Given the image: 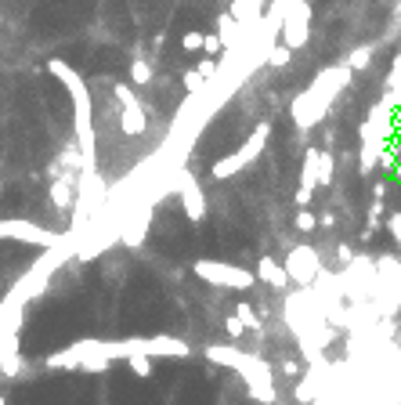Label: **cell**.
<instances>
[{"label":"cell","instance_id":"18","mask_svg":"<svg viewBox=\"0 0 401 405\" xmlns=\"http://www.w3.org/2000/svg\"><path fill=\"white\" fill-rule=\"evenodd\" d=\"M145 232H148V213L134 217V221L123 228V242H127V246H141L145 242Z\"/></svg>","mask_w":401,"mask_h":405},{"label":"cell","instance_id":"20","mask_svg":"<svg viewBox=\"0 0 401 405\" xmlns=\"http://www.w3.org/2000/svg\"><path fill=\"white\" fill-rule=\"evenodd\" d=\"M264 58H268V66H271V69H286V66H289V58H293V51H289L286 44H271V51H268Z\"/></svg>","mask_w":401,"mask_h":405},{"label":"cell","instance_id":"25","mask_svg":"<svg viewBox=\"0 0 401 405\" xmlns=\"http://www.w3.org/2000/svg\"><path fill=\"white\" fill-rule=\"evenodd\" d=\"M297 398H300V401H315V372L297 384Z\"/></svg>","mask_w":401,"mask_h":405},{"label":"cell","instance_id":"3","mask_svg":"<svg viewBox=\"0 0 401 405\" xmlns=\"http://www.w3.org/2000/svg\"><path fill=\"white\" fill-rule=\"evenodd\" d=\"M192 271L203 278V283L217 286V290H253L257 286V275L242 264H232V261H210V257H199L192 261Z\"/></svg>","mask_w":401,"mask_h":405},{"label":"cell","instance_id":"27","mask_svg":"<svg viewBox=\"0 0 401 405\" xmlns=\"http://www.w3.org/2000/svg\"><path fill=\"white\" fill-rule=\"evenodd\" d=\"M181 47L184 51H203V33H199V29H188V33L181 37Z\"/></svg>","mask_w":401,"mask_h":405},{"label":"cell","instance_id":"29","mask_svg":"<svg viewBox=\"0 0 401 405\" xmlns=\"http://www.w3.org/2000/svg\"><path fill=\"white\" fill-rule=\"evenodd\" d=\"M225 329H228V336H232V340H242V336H246V326L235 319V311H232V315L225 319Z\"/></svg>","mask_w":401,"mask_h":405},{"label":"cell","instance_id":"17","mask_svg":"<svg viewBox=\"0 0 401 405\" xmlns=\"http://www.w3.org/2000/svg\"><path fill=\"white\" fill-rule=\"evenodd\" d=\"M217 37H221V44H225V51H232L235 47V37H239V22L225 11V15H217Z\"/></svg>","mask_w":401,"mask_h":405},{"label":"cell","instance_id":"13","mask_svg":"<svg viewBox=\"0 0 401 405\" xmlns=\"http://www.w3.org/2000/svg\"><path fill=\"white\" fill-rule=\"evenodd\" d=\"M315 181H318V189H329V184L336 181V155L329 148H318V174H315Z\"/></svg>","mask_w":401,"mask_h":405},{"label":"cell","instance_id":"6","mask_svg":"<svg viewBox=\"0 0 401 405\" xmlns=\"http://www.w3.org/2000/svg\"><path fill=\"white\" fill-rule=\"evenodd\" d=\"M282 268H286V278H289V283H297L300 290H311L318 283V275H322L318 250H315V246H304V242L300 246H289Z\"/></svg>","mask_w":401,"mask_h":405},{"label":"cell","instance_id":"24","mask_svg":"<svg viewBox=\"0 0 401 405\" xmlns=\"http://www.w3.org/2000/svg\"><path fill=\"white\" fill-rule=\"evenodd\" d=\"M181 83H184V90H188V95H199V90L206 87V80H203L196 69H192V73H184V76H181Z\"/></svg>","mask_w":401,"mask_h":405},{"label":"cell","instance_id":"34","mask_svg":"<svg viewBox=\"0 0 401 405\" xmlns=\"http://www.w3.org/2000/svg\"><path fill=\"white\" fill-rule=\"evenodd\" d=\"M0 405H8V398H4V394H0Z\"/></svg>","mask_w":401,"mask_h":405},{"label":"cell","instance_id":"26","mask_svg":"<svg viewBox=\"0 0 401 405\" xmlns=\"http://www.w3.org/2000/svg\"><path fill=\"white\" fill-rule=\"evenodd\" d=\"M203 51H206V58H213V54H221V51H225L221 37H217V33H203Z\"/></svg>","mask_w":401,"mask_h":405},{"label":"cell","instance_id":"16","mask_svg":"<svg viewBox=\"0 0 401 405\" xmlns=\"http://www.w3.org/2000/svg\"><path fill=\"white\" fill-rule=\"evenodd\" d=\"M22 369H25L22 351H4V348H0V377L15 380V377H22Z\"/></svg>","mask_w":401,"mask_h":405},{"label":"cell","instance_id":"5","mask_svg":"<svg viewBox=\"0 0 401 405\" xmlns=\"http://www.w3.org/2000/svg\"><path fill=\"white\" fill-rule=\"evenodd\" d=\"M282 44L289 51H304L311 40V0H286L282 8Z\"/></svg>","mask_w":401,"mask_h":405},{"label":"cell","instance_id":"19","mask_svg":"<svg viewBox=\"0 0 401 405\" xmlns=\"http://www.w3.org/2000/svg\"><path fill=\"white\" fill-rule=\"evenodd\" d=\"M131 83L134 87H148L152 83V61L148 58H134L131 61Z\"/></svg>","mask_w":401,"mask_h":405},{"label":"cell","instance_id":"1","mask_svg":"<svg viewBox=\"0 0 401 405\" xmlns=\"http://www.w3.org/2000/svg\"><path fill=\"white\" fill-rule=\"evenodd\" d=\"M351 69L344 66H329V69H322L311 83H307L300 95L293 98V123L300 131H311L315 123H322L325 119V112H329V105L336 102V95H340V90L351 83Z\"/></svg>","mask_w":401,"mask_h":405},{"label":"cell","instance_id":"21","mask_svg":"<svg viewBox=\"0 0 401 405\" xmlns=\"http://www.w3.org/2000/svg\"><path fill=\"white\" fill-rule=\"evenodd\" d=\"M235 319H239L246 329H253V333H261V329H264V322L257 319V311H253L250 304H239V307H235Z\"/></svg>","mask_w":401,"mask_h":405},{"label":"cell","instance_id":"33","mask_svg":"<svg viewBox=\"0 0 401 405\" xmlns=\"http://www.w3.org/2000/svg\"><path fill=\"white\" fill-rule=\"evenodd\" d=\"M333 225H336V213H329V210L318 213V228H333Z\"/></svg>","mask_w":401,"mask_h":405},{"label":"cell","instance_id":"31","mask_svg":"<svg viewBox=\"0 0 401 405\" xmlns=\"http://www.w3.org/2000/svg\"><path fill=\"white\" fill-rule=\"evenodd\" d=\"M336 257H340V264H344V268H347V264H354V250H351L347 242H336Z\"/></svg>","mask_w":401,"mask_h":405},{"label":"cell","instance_id":"12","mask_svg":"<svg viewBox=\"0 0 401 405\" xmlns=\"http://www.w3.org/2000/svg\"><path fill=\"white\" fill-rule=\"evenodd\" d=\"M268 138H271V123L264 119V123H257V127H253V134H250V138H246V145L239 148V160H242L246 167H250V163L257 160V155L264 152V145H268Z\"/></svg>","mask_w":401,"mask_h":405},{"label":"cell","instance_id":"35","mask_svg":"<svg viewBox=\"0 0 401 405\" xmlns=\"http://www.w3.org/2000/svg\"><path fill=\"white\" fill-rule=\"evenodd\" d=\"M397 344H401V340H397Z\"/></svg>","mask_w":401,"mask_h":405},{"label":"cell","instance_id":"32","mask_svg":"<svg viewBox=\"0 0 401 405\" xmlns=\"http://www.w3.org/2000/svg\"><path fill=\"white\" fill-rule=\"evenodd\" d=\"M282 372L297 380V377H300V362H297V358H286V362H282Z\"/></svg>","mask_w":401,"mask_h":405},{"label":"cell","instance_id":"2","mask_svg":"<svg viewBox=\"0 0 401 405\" xmlns=\"http://www.w3.org/2000/svg\"><path fill=\"white\" fill-rule=\"evenodd\" d=\"M47 73L61 80V87L69 90L73 109H76V148L83 155V174L95 170V119H90V90L87 80L69 66L66 58H47Z\"/></svg>","mask_w":401,"mask_h":405},{"label":"cell","instance_id":"15","mask_svg":"<svg viewBox=\"0 0 401 405\" xmlns=\"http://www.w3.org/2000/svg\"><path fill=\"white\" fill-rule=\"evenodd\" d=\"M373 54H376V47H373V44H361V47H354V51L344 58V66H347L351 73H361V69L373 66Z\"/></svg>","mask_w":401,"mask_h":405},{"label":"cell","instance_id":"23","mask_svg":"<svg viewBox=\"0 0 401 405\" xmlns=\"http://www.w3.org/2000/svg\"><path fill=\"white\" fill-rule=\"evenodd\" d=\"M127 365H131L134 377H141V380H148V377H152V358H145V355H131V358H127Z\"/></svg>","mask_w":401,"mask_h":405},{"label":"cell","instance_id":"8","mask_svg":"<svg viewBox=\"0 0 401 405\" xmlns=\"http://www.w3.org/2000/svg\"><path fill=\"white\" fill-rule=\"evenodd\" d=\"M0 239H15V242H29V246H61V235L33 225V221H22V217H11V221H0Z\"/></svg>","mask_w":401,"mask_h":405},{"label":"cell","instance_id":"7","mask_svg":"<svg viewBox=\"0 0 401 405\" xmlns=\"http://www.w3.org/2000/svg\"><path fill=\"white\" fill-rule=\"evenodd\" d=\"M112 98L119 102V127H123V134H127V138H141L148 131V116H145V109H141V102L134 95V87L116 83L112 87Z\"/></svg>","mask_w":401,"mask_h":405},{"label":"cell","instance_id":"22","mask_svg":"<svg viewBox=\"0 0 401 405\" xmlns=\"http://www.w3.org/2000/svg\"><path fill=\"white\" fill-rule=\"evenodd\" d=\"M293 225H297V232H315V228H318V213H311L307 206H300V210L293 213Z\"/></svg>","mask_w":401,"mask_h":405},{"label":"cell","instance_id":"9","mask_svg":"<svg viewBox=\"0 0 401 405\" xmlns=\"http://www.w3.org/2000/svg\"><path fill=\"white\" fill-rule=\"evenodd\" d=\"M177 192H181V206H184V217H188L192 225H199L206 217V196L199 189V181L192 170H181L177 174Z\"/></svg>","mask_w":401,"mask_h":405},{"label":"cell","instance_id":"14","mask_svg":"<svg viewBox=\"0 0 401 405\" xmlns=\"http://www.w3.org/2000/svg\"><path fill=\"white\" fill-rule=\"evenodd\" d=\"M51 203L58 206V210H73V203H76V184H69V181H54L51 184Z\"/></svg>","mask_w":401,"mask_h":405},{"label":"cell","instance_id":"11","mask_svg":"<svg viewBox=\"0 0 401 405\" xmlns=\"http://www.w3.org/2000/svg\"><path fill=\"white\" fill-rule=\"evenodd\" d=\"M203 355H206V362L225 365V369H239L246 358H250V351H242V348H235V344H210Z\"/></svg>","mask_w":401,"mask_h":405},{"label":"cell","instance_id":"30","mask_svg":"<svg viewBox=\"0 0 401 405\" xmlns=\"http://www.w3.org/2000/svg\"><path fill=\"white\" fill-rule=\"evenodd\" d=\"M387 232H390V239L401 246V213H390V217H387Z\"/></svg>","mask_w":401,"mask_h":405},{"label":"cell","instance_id":"10","mask_svg":"<svg viewBox=\"0 0 401 405\" xmlns=\"http://www.w3.org/2000/svg\"><path fill=\"white\" fill-rule=\"evenodd\" d=\"M257 283H264V286H271V290H289V278H286V268H282V261L279 257H271V254H264L261 261H257Z\"/></svg>","mask_w":401,"mask_h":405},{"label":"cell","instance_id":"28","mask_svg":"<svg viewBox=\"0 0 401 405\" xmlns=\"http://www.w3.org/2000/svg\"><path fill=\"white\" fill-rule=\"evenodd\" d=\"M196 73H199V76L206 80V87H210V80L217 76V61H213V58H203L199 66H196Z\"/></svg>","mask_w":401,"mask_h":405},{"label":"cell","instance_id":"4","mask_svg":"<svg viewBox=\"0 0 401 405\" xmlns=\"http://www.w3.org/2000/svg\"><path fill=\"white\" fill-rule=\"evenodd\" d=\"M235 372L242 377V384H246V391H250L253 401H261V405H275V401H279V391H275V372H271V362L268 358H261V355L250 351V358H246Z\"/></svg>","mask_w":401,"mask_h":405}]
</instances>
